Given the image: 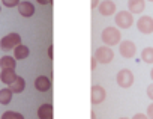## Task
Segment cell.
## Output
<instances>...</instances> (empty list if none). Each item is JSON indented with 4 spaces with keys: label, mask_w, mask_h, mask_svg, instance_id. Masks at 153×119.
<instances>
[{
    "label": "cell",
    "mask_w": 153,
    "mask_h": 119,
    "mask_svg": "<svg viewBox=\"0 0 153 119\" xmlns=\"http://www.w3.org/2000/svg\"><path fill=\"white\" fill-rule=\"evenodd\" d=\"M101 5V2H99V0H92V3H90V8L92 9H95V8H98Z\"/></svg>",
    "instance_id": "25"
},
{
    "label": "cell",
    "mask_w": 153,
    "mask_h": 119,
    "mask_svg": "<svg viewBox=\"0 0 153 119\" xmlns=\"http://www.w3.org/2000/svg\"><path fill=\"white\" fill-rule=\"evenodd\" d=\"M0 9H2V8H0Z\"/></svg>",
    "instance_id": "32"
},
{
    "label": "cell",
    "mask_w": 153,
    "mask_h": 119,
    "mask_svg": "<svg viewBox=\"0 0 153 119\" xmlns=\"http://www.w3.org/2000/svg\"><path fill=\"white\" fill-rule=\"evenodd\" d=\"M137 27H138V30H140L141 33H144V35L153 33V18H152L150 15H143V17H140L138 21H137Z\"/></svg>",
    "instance_id": "6"
},
{
    "label": "cell",
    "mask_w": 153,
    "mask_h": 119,
    "mask_svg": "<svg viewBox=\"0 0 153 119\" xmlns=\"http://www.w3.org/2000/svg\"><path fill=\"white\" fill-rule=\"evenodd\" d=\"M119 51H120V54H122L123 57L131 59V57L135 56V53H137V47H135V44H134L132 41L126 39V41H122V42L119 44Z\"/></svg>",
    "instance_id": "7"
},
{
    "label": "cell",
    "mask_w": 153,
    "mask_h": 119,
    "mask_svg": "<svg viewBox=\"0 0 153 119\" xmlns=\"http://www.w3.org/2000/svg\"><path fill=\"white\" fill-rule=\"evenodd\" d=\"M29 54H30L29 47H26V45H23V44H20L18 47L14 48V57L18 59V61H23V59L29 57Z\"/></svg>",
    "instance_id": "15"
},
{
    "label": "cell",
    "mask_w": 153,
    "mask_h": 119,
    "mask_svg": "<svg viewBox=\"0 0 153 119\" xmlns=\"http://www.w3.org/2000/svg\"><path fill=\"white\" fill-rule=\"evenodd\" d=\"M116 80H117V85L120 88H125V89L131 88L134 85V73L131 70H122V71H119Z\"/></svg>",
    "instance_id": "5"
},
{
    "label": "cell",
    "mask_w": 153,
    "mask_h": 119,
    "mask_svg": "<svg viewBox=\"0 0 153 119\" xmlns=\"http://www.w3.org/2000/svg\"><path fill=\"white\" fill-rule=\"evenodd\" d=\"M18 12H20L23 17L29 18V17H32V15L35 14V6H33L30 2H21V3L18 5Z\"/></svg>",
    "instance_id": "13"
},
{
    "label": "cell",
    "mask_w": 153,
    "mask_h": 119,
    "mask_svg": "<svg viewBox=\"0 0 153 119\" xmlns=\"http://www.w3.org/2000/svg\"><path fill=\"white\" fill-rule=\"evenodd\" d=\"M38 3H41V5H51L53 3V0H36Z\"/></svg>",
    "instance_id": "27"
},
{
    "label": "cell",
    "mask_w": 153,
    "mask_h": 119,
    "mask_svg": "<svg viewBox=\"0 0 153 119\" xmlns=\"http://www.w3.org/2000/svg\"><path fill=\"white\" fill-rule=\"evenodd\" d=\"M35 88H36L39 92H47V91H50V88H51V80H50L47 76H39V77H36V80H35Z\"/></svg>",
    "instance_id": "10"
},
{
    "label": "cell",
    "mask_w": 153,
    "mask_h": 119,
    "mask_svg": "<svg viewBox=\"0 0 153 119\" xmlns=\"http://www.w3.org/2000/svg\"><path fill=\"white\" fill-rule=\"evenodd\" d=\"M147 116H149V119H153V103L147 107Z\"/></svg>",
    "instance_id": "24"
},
{
    "label": "cell",
    "mask_w": 153,
    "mask_h": 119,
    "mask_svg": "<svg viewBox=\"0 0 153 119\" xmlns=\"http://www.w3.org/2000/svg\"><path fill=\"white\" fill-rule=\"evenodd\" d=\"M95 57H96V61L101 62V64H110L114 59V51L110 47H99L95 51Z\"/></svg>",
    "instance_id": "4"
},
{
    "label": "cell",
    "mask_w": 153,
    "mask_h": 119,
    "mask_svg": "<svg viewBox=\"0 0 153 119\" xmlns=\"http://www.w3.org/2000/svg\"><path fill=\"white\" fill-rule=\"evenodd\" d=\"M96 64H98L96 57H95V56H92V67H90V70H92V71H95V68H96Z\"/></svg>",
    "instance_id": "26"
},
{
    "label": "cell",
    "mask_w": 153,
    "mask_h": 119,
    "mask_svg": "<svg viewBox=\"0 0 153 119\" xmlns=\"http://www.w3.org/2000/svg\"><path fill=\"white\" fill-rule=\"evenodd\" d=\"M147 97L153 101V85H149L147 86Z\"/></svg>",
    "instance_id": "22"
},
{
    "label": "cell",
    "mask_w": 153,
    "mask_h": 119,
    "mask_svg": "<svg viewBox=\"0 0 153 119\" xmlns=\"http://www.w3.org/2000/svg\"><path fill=\"white\" fill-rule=\"evenodd\" d=\"M149 2H153V0H149Z\"/></svg>",
    "instance_id": "31"
},
{
    "label": "cell",
    "mask_w": 153,
    "mask_h": 119,
    "mask_svg": "<svg viewBox=\"0 0 153 119\" xmlns=\"http://www.w3.org/2000/svg\"><path fill=\"white\" fill-rule=\"evenodd\" d=\"M132 119H149V116L144 115V113H137V115L132 116Z\"/></svg>",
    "instance_id": "23"
},
{
    "label": "cell",
    "mask_w": 153,
    "mask_h": 119,
    "mask_svg": "<svg viewBox=\"0 0 153 119\" xmlns=\"http://www.w3.org/2000/svg\"><path fill=\"white\" fill-rule=\"evenodd\" d=\"M53 48H54L53 45H50V47H48V57H50V59H53V57H54V51H53Z\"/></svg>",
    "instance_id": "28"
},
{
    "label": "cell",
    "mask_w": 153,
    "mask_h": 119,
    "mask_svg": "<svg viewBox=\"0 0 153 119\" xmlns=\"http://www.w3.org/2000/svg\"><path fill=\"white\" fill-rule=\"evenodd\" d=\"M150 77H152V80H153V68H152V71H150Z\"/></svg>",
    "instance_id": "29"
},
{
    "label": "cell",
    "mask_w": 153,
    "mask_h": 119,
    "mask_svg": "<svg viewBox=\"0 0 153 119\" xmlns=\"http://www.w3.org/2000/svg\"><path fill=\"white\" fill-rule=\"evenodd\" d=\"M141 61H144L146 64H153V48L147 47L141 51Z\"/></svg>",
    "instance_id": "19"
},
{
    "label": "cell",
    "mask_w": 153,
    "mask_h": 119,
    "mask_svg": "<svg viewBox=\"0 0 153 119\" xmlns=\"http://www.w3.org/2000/svg\"><path fill=\"white\" fill-rule=\"evenodd\" d=\"M99 9V14L104 15V17H110L116 12V3L111 2V0H104V2H101V5L98 6Z\"/></svg>",
    "instance_id": "9"
},
{
    "label": "cell",
    "mask_w": 153,
    "mask_h": 119,
    "mask_svg": "<svg viewBox=\"0 0 153 119\" xmlns=\"http://www.w3.org/2000/svg\"><path fill=\"white\" fill-rule=\"evenodd\" d=\"M2 3L6 8H14V6H18L21 2H20V0H2Z\"/></svg>",
    "instance_id": "21"
},
{
    "label": "cell",
    "mask_w": 153,
    "mask_h": 119,
    "mask_svg": "<svg viewBox=\"0 0 153 119\" xmlns=\"http://www.w3.org/2000/svg\"><path fill=\"white\" fill-rule=\"evenodd\" d=\"M15 57H11V56H3L0 59V67L2 70H15Z\"/></svg>",
    "instance_id": "17"
},
{
    "label": "cell",
    "mask_w": 153,
    "mask_h": 119,
    "mask_svg": "<svg viewBox=\"0 0 153 119\" xmlns=\"http://www.w3.org/2000/svg\"><path fill=\"white\" fill-rule=\"evenodd\" d=\"M12 95H14V92H12L9 88L0 89V104H3V106L9 104L11 100H12Z\"/></svg>",
    "instance_id": "18"
},
{
    "label": "cell",
    "mask_w": 153,
    "mask_h": 119,
    "mask_svg": "<svg viewBox=\"0 0 153 119\" xmlns=\"http://www.w3.org/2000/svg\"><path fill=\"white\" fill-rule=\"evenodd\" d=\"M17 77L18 76H17L15 70H2V73H0V80H2L5 85H8V86L11 83H14Z\"/></svg>",
    "instance_id": "12"
},
{
    "label": "cell",
    "mask_w": 153,
    "mask_h": 119,
    "mask_svg": "<svg viewBox=\"0 0 153 119\" xmlns=\"http://www.w3.org/2000/svg\"><path fill=\"white\" fill-rule=\"evenodd\" d=\"M2 119H24V116L18 112H11L9 110V112H5L2 115Z\"/></svg>",
    "instance_id": "20"
},
{
    "label": "cell",
    "mask_w": 153,
    "mask_h": 119,
    "mask_svg": "<svg viewBox=\"0 0 153 119\" xmlns=\"http://www.w3.org/2000/svg\"><path fill=\"white\" fill-rule=\"evenodd\" d=\"M101 39H102L108 47H113V45H117V44L122 42V41H120V39H122V35H120V30H119L117 27L110 26V27H105V29L102 30Z\"/></svg>",
    "instance_id": "1"
},
{
    "label": "cell",
    "mask_w": 153,
    "mask_h": 119,
    "mask_svg": "<svg viewBox=\"0 0 153 119\" xmlns=\"http://www.w3.org/2000/svg\"><path fill=\"white\" fill-rule=\"evenodd\" d=\"M20 44H21V36L18 33H9V35H6V36H3L2 39H0V48H2L3 51L14 50Z\"/></svg>",
    "instance_id": "2"
},
{
    "label": "cell",
    "mask_w": 153,
    "mask_h": 119,
    "mask_svg": "<svg viewBox=\"0 0 153 119\" xmlns=\"http://www.w3.org/2000/svg\"><path fill=\"white\" fill-rule=\"evenodd\" d=\"M39 119H53V106L51 104H42L38 109Z\"/></svg>",
    "instance_id": "14"
},
{
    "label": "cell",
    "mask_w": 153,
    "mask_h": 119,
    "mask_svg": "<svg viewBox=\"0 0 153 119\" xmlns=\"http://www.w3.org/2000/svg\"><path fill=\"white\" fill-rule=\"evenodd\" d=\"M24 88H26V80L23 79V77H17L15 79V82L14 83H11L9 85V89L14 92V94H20V92H23L24 91Z\"/></svg>",
    "instance_id": "16"
},
{
    "label": "cell",
    "mask_w": 153,
    "mask_h": 119,
    "mask_svg": "<svg viewBox=\"0 0 153 119\" xmlns=\"http://www.w3.org/2000/svg\"><path fill=\"white\" fill-rule=\"evenodd\" d=\"M128 8L132 14H140L146 9V0H128Z\"/></svg>",
    "instance_id": "11"
},
{
    "label": "cell",
    "mask_w": 153,
    "mask_h": 119,
    "mask_svg": "<svg viewBox=\"0 0 153 119\" xmlns=\"http://www.w3.org/2000/svg\"><path fill=\"white\" fill-rule=\"evenodd\" d=\"M114 21H116V24L119 26V29H129V27L134 24L132 12H129V11H120V12L116 14Z\"/></svg>",
    "instance_id": "3"
},
{
    "label": "cell",
    "mask_w": 153,
    "mask_h": 119,
    "mask_svg": "<svg viewBox=\"0 0 153 119\" xmlns=\"http://www.w3.org/2000/svg\"><path fill=\"white\" fill-rule=\"evenodd\" d=\"M120 119H128V118H120Z\"/></svg>",
    "instance_id": "30"
},
{
    "label": "cell",
    "mask_w": 153,
    "mask_h": 119,
    "mask_svg": "<svg viewBox=\"0 0 153 119\" xmlns=\"http://www.w3.org/2000/svg\"><path fill=\"white\" fill-rule=\"evenodd\" d=\"M90 101H92V104H101L104 100H105V97H107V92H105V89L101 86V85H93L92 86V91H90Z\"/></svg>",
    "instance_id": "8"
}]
</instances>
